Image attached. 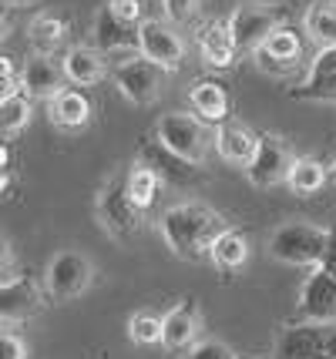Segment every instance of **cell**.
I'll use <instances>...</instances> for the list:
<instances>
[{
	"label": "cell",
	"mask_w": 336,
	"mask_h": 359,
	"mask_svg": "<svg viewBox=\"0 0 336 359\" xmlns=\"http://www.w3.org/2000/svg\"><path fill=\"white\" fill-rule=\"evenodd\" d=\"M293 161L296 158H293L289 144L279 135H259V148H256V155L249 158V165H246V178H249V185H256V188L283 185L289 178Z\"/></svg>",
	"instance_id": "30bf717a"
},
{
	"label": "cell",
	"mask_w": 336,
	"mask_h": 359,
	"mask_svg": "<svg viewBox=\"0 0 336 359\" xmlns=\"http://www.w3.org/2000/svg\"><path fill=\"white\" fill-rule=\"evenodd\" d=\"M262 64L266 61H276V64H293L300 61V54H303V41L296 37V31H289V27H276L269 34V41L256 50Z\"/></svg>",
	"instance_id": "4316f807"
},
{
	"label": "cell",
	"mask_w": 336,
	"mask_h": 359,
	"mask_svg": "<svg viewBox=\"0 0 336 359\" xmlns=\"http://www.w3.org/2000/svg\"><path fill=\"white\" fill-rule=\"evenodd\" d=\"M27 34H31V44L37 54H54L67 41V17H61V14L34 17Z\"/></svg>",
	"instance_id": "7402d4cb"
},
{
	"label": "cell",
	"mask_w": 336,
	"mask_h": 359,
	"mask_svg": "<svg viewBox=\"0 0 336 359\" xmlns=\"http://www.w3.org/2000/svg\"><path fill=\"white\" fill-rule=\"evenodd\" d=\"M326 178H330V172H326L323 161H316V158H296L293 168H289L286 185L293 188L296 195H316V191L326 185Z\"/></svg>",
	"instance_id": "484cf974"
},
{
	"label": "cell",
	"mask_w": 336,
	"mask_h": 359,
	"mask_svg": "<svg viewBox=\"0 0 336 359\" xmlns=\"http://www.w3.org/2000/svg\"><path fill=\"white\" fill-rule=\"evenodd\" d=\"M161 185H165V178H161L152 165L138 161V165H131L128 168V195H131V202L138 205L142 212L152 208V202H155V195H159Z\"/></svg>",
	"instance_id": "cb8c5ba5"
},
{
	"label": "cell",
	"mask_w": 336,
	"mask_h": 359,
	"mask_svg": "<svg viewBox=\"0 0 336 359\" xmlns=\"http://www.w3.org/2000/svg\"><path fill=\"white\" fill-rule=\"evenodd\" d=\"M165 67L155 61H148L145 54H135L128 61H118L112 67V81L118 94L131 101V104H152L165 88Z\"/></svg>",
	"instance_id": "8992f818"
},
{
	"label": "cell",
	"mask_w": 336,
	"mask_h": 359,
	"mask_svg": "<svg viewBox=\"0 0 336 359\" xmlns=\"http://www.w3.org/2000/svg\"><path fill=\"white\" fill-rule=\"evenodd\" d=\"M189 104L199 118H206L208 125H225L229 121V94L219 81H195L189 91Z\"/></svg>",
	"instance_id": "44dd1931"
},
{
	"label": "cell",
	"mask_w": 336,
	"mask_h": 359,
	"mask_svg": "<svg viewBox=\"0 0 336 359\" xmlns=\"http://www.w3.org/2000/svg\"><path fill=\"white\" fill-rule=\"evenodd\" d=\"M259 148V135H253L246 125H236V121H225V125H219V131H215V151H219V158L222 161H229V165H249V158L256 155Z\"/></svg>",
	"instance_id": "d6986e66"
},
{
	"label": "cell",
	"mask_w": 336,
	"mask_h": 359,
	"mask_svg": "<svg viewBox=\"0 0 336 359\" xmlns=\"http://www.w3.org/2000/svg\"><path fill=\"white\" fill-rule=\"evenodd\" d=\"M199 54L208 67H229L239 54V44L232 37V24L229 20H208L199 31Z\"/></svg>",
	"instance_id": "e0dca14e"
},
{
	"label": "cell",
	"mask_w": 336,
	"mask_h": 359,
	"mask_svg": "<svg viewBox=\"0 0 336 359\" xmlns=\"http://www.w3.org/2000/svg\"><path fill=\"white\" fill-rule=\"evenodd\" d=\"M269 259L283 266H303L313 269L320 262H330L333 255V232L309 225V222H283L279 229H272L266 238Z\"/></svg>",
	"instance_id": "7a4b0ae2"
},
{
	"label": "cell",
	"mask_w": 336,
	"mask_h": 359,
	"mask_svg": "<svg viewBox=\"0 0 336 359\" xmlns=\"http://www.w3.org/2000/svg\"><path fill=\"white\" fill-rule=\"evenodd\" d=\"M0 359H27V343L7 326L0 336Z\"/></svg>",
	"instance_id": "836d02e7"
},
{
	"label": "cell",
	"mask_w": 336,
	"mask_h": 359,
	"mask_svg": "<svg viewBox=\"0 0 336 359\" xmlns=\"http://www.w3.org/2000/svg\"><path fill=\"white\" fill-rule=\"evenodd\" d=\"M283 14H279V7L276 4H262V0H246L239 4L232 17H229V24H232V37H236V44H239V54L242 50H259V47L269 41V34L276 27H283L279 24Z\"/></svg>",
	"instance_id": "9c48e42d"
},
{
	"label": "cell",
	"mask_w": 336,
	"mask_h": 359,
	"mask_svg": "<svg viewBox=\"0 0 336 359\" xmlns=\"http://www.w3.org/2000/svg\"><path fill=\"white\" fill-rule=\"evenodd\" d=\"M108 7H112L118 17H125L128 24H138V27L148 20V17H145V0H108Z\"/></svg>",
	"instance_id": "d6a6232c"
},
{
	"label": "cell",
	"mask_w": 336,
	"mask_h": 359,
	"mask_svg": "<svg viewBox=\"0 0 336 359\" xmlns=\"http://www.w3.org/2000/svg\"><path fill=\"white\" fill-rule=\"evenodd\" d=\"M95 282V262L91 255L78 249H61L54 252L44 266V292L54 302H71V299L84 296Z\"/></svg>",
	"instance_id": "5b68a950"
},
{
	"label": "cell",
	"mask_w": 336,
	"mask_h": 359,
	"mask_svg": "<svg viewBox=\"0 0 336 359\" xmlns=\"http://www.w3.org/2000/svg\"><path fill=\"white\" fill-rule=\"evenodd\" d=\"M161 319H165V339H161L165 349L178 353V349H192V346L199 343V332H202V309H199L195 299H182V302L172 306Z\"/></svg>",
	"instance_id": "4fadbf2b"
},
{
	"label": "cell",
	"mask_w": 336,
	"mask_h": 359,
	"mask_svg": "<svg viewBox=\"0 0 336 359\" xmlns=\"http://www.w3.org/2000/svg\"><path fill=\"white\" fill-rule=\"evenodd\" d=\"M95 212H98V222H101V229L118 238V242H128L135 235L142 232V208L131 202L128 195V172L125 175H112L101 191H98L95 198Z\"/></svg>",
	"instance_id": "277c9868"
},
{
	"label": "cell",
	"mask_w": 336,
	"mask_h": 359,
	"mask_svg": "<svg viewBox=\"0 0 336 359\" xmlns=\"http://www.w3.org/2000/svg\"><path fill=\"white\" fill-rule=\"evenodd\" d=\"M142 41H138V54H145L148 61L161 64L165 71H178V64L185 57V41L175 34V27L168 20H145L142 27Z\"/></svg>",
	"instance_id": "8fae6325"
},
{
	"label": "cell",
	"mask_w": 336,
	"mask_h": 359,
	"mask_svg": "<svg viewBox=\"0 0 336 359\" xmlns=\"http://www.w3.org/2000/svg\"><path fill=\"white\" fill-rule=\"evenodd\" d=\"M161 11L168 24H189L199 14V0H161Z\"/></svg>",
	"instance_id": "4dcf8cb0"
},
{
	"label": "cell",
	"mask_w": 336,
	"mask_h": 359,
	"mask_svg": "<svg viewBox=\"0 0 336 359\" xmlns=\"http://www.w3.org/2000/svg\"><path fill=\"white\" fill-rule=\"evenodd\" d=\"M155 138L172 155L189 161L192 168L206 165L208 151L215 144V135L208 131V121L199 118V114H189V111H168V114H161V121L155 125Z\"/></svg>",
	"instance_id": "3957f363"
},
{
	"label": "cell",
	"mask_w": 336,
	"mask_h": 359,
	"mask_svg": "<svg viewBox=\"0 0 336 359\" xmlns=\"http://www.w3.org/2000/svg\"><path fill=\"white\" fill-rule=\"evenodd\" d=\"M31 94H14V97H0V131L4 138H14L24 128L31 125Z\"/></svg>",
	"instance_id": "83f0119b"
},
{
	"label": "cell",
	"mask_w": 336,
	"mask_h": 359,
	"mask_svg": "<svg viewBox=\"0 0 336 359\" xmlns=\"http://www.w3.org/2000/svg\"><path fill=\"white\" fill-rule=\"evenodd\" d=\"M128 339L138 346H159L165 339V319L155 313L128 316Z\"/></svg>",
	"instance_id": "f1b7e54d"
},
{
	"label": "cell",
	"mask_w": 336,
	"mask_h": 359,
	"mask_svg": "<svg viewBox=\"0 0 336 359\" xmlns=\"http://www.w3.org/2000/svg\"><path fill=\"white\" fill-rule=\"evenodd\" d=\"M276 359H336V323H296L279 336Z\"/></svg>",
	"instance_id": "ba28073f"
},
{
	"label": "cell",
	"mask_w": 336,
	"mask_h": 359,
	"mask_svg": "<svg viewBox=\"0 0 336 359\" xmlns=\"http://www.w3.org/2000/svg\"><path fill=\"white\" fill-rule=\"evenodd\" d=\"M91 41L101 54H114V50H138V24H128L125 17H118L105 4L101 11L95 14V24H91Z\"/></svg>",
	"instance_id": "7c38bea8"
},
{
	"label": "cell",
	"mask_w": 336,
	"mask_h": 359,
	"mask_svg": "<svg viewBox=\"0 0 336 359\" xmlns=\"http://www.w3.org/2000/svg\"><path fill=\"white\" fill-rule=\"evenodd\" d=\"M48 118L51 125L65 128V131H81L91 121V101L84 91H74V88H61L48 101Z\"/></svg>",
	"instance_id": "ac0fdd59"
},
{
	"label": "cell",
	"mask_w": 336,
	"mask_h": 359,
	"mask_svg": "<svg viewBox=\"0 0 336 359\" xmlns=\"http://www.w3.org/2000/svg\"><path fill=\"white\" fill-rule=\"evenodd\" d=\"M212 262L225 272H232V269H242L249 262V238L236 229H225L219 238H215V245H212V255H208Z\"/></svg>",
	"instance_id": "603a6c76"
},
{
	"label": "cell",
	"mask_w": 336,
	"mask_h": 359,
	"mask_svg": "<svg viewBox=\"0 0 336 359\" xmlns=\"http://www.w3.org/2000/svg\"><path fill=\"white\" fill-rule=\"evenodd\" d=\"M225 219L202 202H182L165 208L159 219V235L165 249L182 262H202L212 255L215 238L225 232Z\"/></svg>",
	"instance_id": "6da1fadb"
},
{
	"label": "cell",
	"mask_w": 336,
	"mask_h": 359,
	"mask_svg": "<svg viewBox=\"0 0 336 359\" xmlns=\"http://www.w3.org/2000/svg\"><path fill=\"white\" fill-rule=\"evenodd\" d=\"M185 359H239V356L222 339H199L192 349H185Z\"/></svg>",
	"instance_id": "f546056e"
},
{
	"label": "cell",
	"mask_w": 336,
	"mask_h": 359,
	"mask_svg": "<svg viewBox=\"0 0 336 359\" xmlns=\"http://www.w3.org/2000/svg\"><path fill=\"white\" fill-rule=\"evenodd\" d=\"M333 178H336V165H333Z\"/></svg>",
	"instance_id": "d590c367"
},
{
	"label": "cell",
	"mask_w": 336,
	"mask_h": 359,
	"mask_svg": "<svg viewBox=\"0 0 336 359\" xmlns=\"http://www.w3.org/2000/svg\"><path fill=\"white\" fill-rule=\"evenodd\" d=\"M296 323H336V272L326 262L309 269L300 285Z\"/></svg>",
	"instance_id": "52a82bcc"
},
{
	"label": "cell",
	"mask_w": 336,
	"mask_h": 359,
	"mask_svg": "<svg viewBox=\"0 0 336 359\" xmlns=\"http://www.w3.org/2000/svg\"><path fill=\"white\" fill-rule=\"evenodd\" d=\"M300 101H336V47H320L309 61L303 84L293 91Z\"/></svg>",
	"instance_id": "5bb4252c"
},
{
	"label": "cell",
	"mask_w": 336,
	"mask_h": 359,
	"mask_svg": "<svg viewBox=\"0 0 336 359\" xmlns=\"http://www.w3.org/2000/svg\"><path fill=\"white\" fill-rule=\"evenodd\" d=\"M61 67H65V78L71 84H78V88H91L98 81H105V74H108V64L101 61L98 47H71L65 54V61H61Z\"/></svg>",
	"instance_id": "ffe728a7"
},
{
	"label": "cell",
	"mask_w": 336,
	"mask_h": 359,
	"mask_svg": "<svg viewBox=\"0 0 336 359\" xmlns=\"http://www.w3.org/2000/svg\"><path fill=\"white\" fill-rule=\"evenodd\" d=\"M37 309H41V289L27 276L0 285V319H4V326H14V323L31 319Z\"/></svg>",
	"instance_id": "2e32d148"
},
{
	"label": "cell",
	"mask_w": 336,
	"mask_h": 359,
	"mask_svg": "<svg viewBox=\"0 0 336 359\" xmlns=\"http://www.w3.org/2000/svg\"><path fill=\"white\" fill-rule=\"evenodd\" d=\"M24 91V81L17 74L14 57H0V97H14Z\"/></svg>",
	"instance_id": "1f68e13d"
},
{
	"label": "cell",
	"mask_w": 336,
	"mask_h": 359,
	"mask_svg": "<svg viewBox=\"0 0 336 359\" xmlns=\"http://www.w3.org/2000/svg\"><path fill=\"white\" fill-rule=\"evenodd\" d=\"M303 31L320 47H336V4H313L303 17Z\"/></svg>",
	"instance_id": "d4e9b609"
},
{
	"label": "cell",
	"mask_w": 336,
	"mask_h": 359,
	"mask_svg": "<svg viewBox=\"0 0 336 359\" xmlns=\"http://www.w3.org/2000/svg\"><path fill=\"white\" fill-rule=\"evenodd\" d=\"M20 81H24V94L31 97H44L51 101L54 94L65 88V67L54 61L51 54H31L24 67H20Z\"/></svg>",
	"instance_id": "9a60e30c"
},
{
	"label": "cell",
	"mask_w": 336,
	"mask_h": 359,
	"mask_svg": "<svg viewBox=\"0 0 336 359\" xmlns=\"http://www.w3.org/2000/svg\"><path fill=\"white\" fill-rule=\"evenodd\" d=\"M7 4H11V7H17V4H31V0H7Z\"/></svg>",
	"instance_id": "e575fe53"
}]
</instances>
